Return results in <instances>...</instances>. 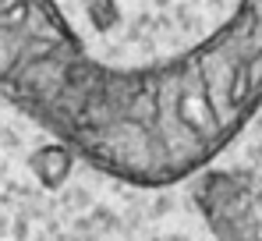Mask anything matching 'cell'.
Wrapping results in <instances>:
<instances>
[{
  "label": "cell",
  "instance_id": "obj_1",
  "mask_svg": "<svg viewBox=\"0 0 262 241\" xmlns=\"http://www.w3.org/2000/svg\"><path fill=\"white\" fill-rule=\"evenodd\" d=\"M29 167H32L36 181L43 185L46 192H57L71 177V170H75V149L64 146V142H46V146H39L29 156Z\"/></svg>",
  "mask_w": 262,
  "mask_h": 241
},
{
  "label": "cell",
  "instance_id": "obj_2",
  "mask_svg": "<svg viewBox=\"0 0 262 241\" xmlns=\"http://www.w3.org/2000/svg\"><path fill=\"white\" fill-rule=\"evenodd\" d=\"M85 14L92 22V29H99V32L117 25V4L114 0H85Z\"/></svg>",
  "mask_w": 262,
  "mask_h": 241
}]
</instances>
